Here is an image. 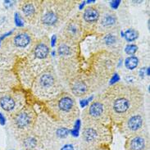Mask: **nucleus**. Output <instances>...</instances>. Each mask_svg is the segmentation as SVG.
I'll list each match as a JSON object with an SVG mask.
<instances>
[{
  "label": "nucleus",
  "mask_w": 150,
  "mask_h": 150,
  "mask_svg": "<svg viewBox=\"0 0 150 150\" xmlns=\"http://www.w3.org/2000/svg\"><path fill=\"white\" fill-rule=\"evenodd\" d=\"M41 5L42 1H23L20 5V9L26 21L35 23L39 17Z\"/></svg>",
  "instance_id": "obj_15"
},
{
  "label": "nucleus",
  "mask_w": 150,
  "mask_h": 150,
  "mask_svg": "<svg viewBox=\"0 0 150 150\" xmlns=\"http://www.w3.org/2000/svg\"><path fill=\"white\" fill-rule=\"evenodd\" d=\"M103 42L107 48H113L119 42L118 37L116 34L113 33H107L103 37Z\"/></svg>",
  "instance_id": "obj_19"
},
{
  "label": "nucleus",
  "mask_w": 150,
  "mask_h": 150,
  "mask_svg": "<svg viewBox=\"0 0 150 150\" xmlns=\"http://www.w3.org/2000/svg\"><path fill=\"white\" fill-rule=\"evenodd\" d=\"M83 34L84 30L82 27L81 14H77L67 22L61 36L72 42L78 43L82 39Z\"/></svg>",
  "instance_id": "obj_11"
},
{
  "label": "nucleus",
  "mask_w": 150,
  "mask_h": 150,
  "mask_svg": "<svg viewBox=\"0 0 150 150\" xmlns=\"http://www.w3.org/2000/svg\"><path fill=\"white\" fill-rule=\"evenodd\" d=\"M96 3L95 0H88V1H85V3L87 4H90V3Z\"/></svg>",
  "instance_id": "obj_35"
},
{
  "label": "nucleus",
  "mask_w": 150,
  "mask_h": 150,
  "mask_svg": "<svg viewBox=\"0 0 150 150\" xmlns=\"http://www.w3.org/2000/svg\"><path fill=\"white\" fill-rule=\"evenodd\" d=\"M109 131L107 126L99 123H84L82 139L89 145H97L108 139Z\"/></svg>",
  "instance_id": "obj_9"
},
{
  "label": "nucleus",
  "mask_w": 150,
  "mask_h": 150,
  "mask_svg": "<svg viewBox=\"0 0 150 150\" xmlns=\"http://www.w3.org/2000/svg\"><path fill=\"white\" fill-rule=\"evenodd\" d=\"M81 121L80 119H76L74 122V126L72 129L74 130H76V131H81Z\"/></svg>",
  "instance_id": "obj_29"
},
{
  "label": "nucleus",
  "mask_w": 150,
  "mask_h": 150,
  "mask_svg": "<svg viewBox=\"0 0 150 150\" xmlns=\"http://www.w3.org/2000/svg\"><path fill=\"white\" fill-rule=\"evenodd\" d=\"M147 148L146 138L135 134L131 135L127 141V149L128 150H145Z\"/></svg>",
  "instance_id": "obj_17"
},
{
  "label": "nucleus",
  "mask_w": 150,
  "mask_h": 150,
  "mask_svg": "<svg viewBox=\"0 0 150 150\" xmlns=\"http://www.w3.org/2000/svg\"><path fill=\"white\" fill-rule=\"evenodd\" d=\"M0 44H1V40H0Z\"/></svg>",
  "instance_id": "obj_36"
},
{
  "label": "nucleus",
  "mask_w": 150,
  "mask_h": 150,
  "mask_svg": "<svg viewBox=\"0 0 150 150\" xmlns=\"http://www.w3.org/2000/svg\"><path fill=\"white\" fill-rule=\"evenodd\" d=\"M93 100H94V96H93V95L89 96L88 99H82L80 101V104H81V107L84 108V107H85L89 106V103H91Z\"/></svg>",
  "instance_id": "obj_27"
},
{
  "label": "nucleus",
  "mask_w": 150,
  "mask_h": 150,
  "mask_svg": "<svg viewBox=\"0 0 150 150\" xmlns=\"http://www.w3.org/2000/svg\"><path fill=\"white\" fill-rule=\"evenodd\" d=\"M23 145L25 149H34L36 148L37 145V139L32 135H27L23 139Z\"/></svg>",
  "instance_id": "obj_20"
},
{
  "label": "nucleus",
  "mask_w": 150,
  "mask_h": 150,
  "mask_svg": "<svg viewBox=\"0 0 150 150\" xmlns=\"http://www.w3.org/2000/svg\"><path fill=\"white\" fill-rule=\"evenodd\" d=\"M139 37V32L135 30V29H127L125 32H123V38H125V39L127 42H133L135 40H136Z\"/></svg>",
  "instance_id": "obj_21"
},
{
  "label": "nucleus",
  "mask_w": 150,
  "mask_h": 150,
  "mask_svg": "<svg viewBox=\"0 0 150 150\" xmlns=\"http://www.w3.org/2000/svg\"><path fill=\"white\" fill-rule=\"evenodd\" d=\"M117 61V56L108 50H101L91 57L89 60V75L97 86L103 85L113 75Z\"/></svg>",
  "instance_id": "obj_4"
},
{
  "label": "nucleus",
  "mask_w": 150,
  "mask_h": 150,
  "mask_svg": "<svg viewBox=\"0 0 150 150\" xmlns=\"http://www.w3.org/2000/svg\"><path fill=\"white\" fill-rule=\"evenodd\" d=\"M82 119L84 123H99L107 126L112 121L110 115L104 103L100 96L94 101H92L89 106L83 112Z\"/></svg>",
  "instance_id": "obj_7"
},
{
  "label": "nucleus",
  "mask_w": 150,
  "mask_h": 150,
  "mask_svg": "<svg viewBox=\"0 0 150 150\" xmlns=\"http://www.w3.org/2000/svg\"><path fill=\"white\" fill-rule=\"evenodd\" d=\"M0 106L7 112H11L17 107V100L10 94H4L0 98Z\"/></svg>",
  "instance_id": "obj_18"
},
{
  "label": "nucleus",
  "mask_w": 150,
  "mask_h": 150,
  "mask_svg": "<svg viewBox=\"0 0 150 150\" xmlns=\"http://www.w3.org/2000/svg\"><path fill=\"white\" fill-rule=\"evenodd\" d=\"M138 51V46L135 44H127L125 48V52L128 55H134Z\"/></svg>",
  "instance_id": "obj_24"
},
{
  "label": "nucleus",
  "mask_w": 150,
  "mask_h": 150,
  "mask_svg": "<svg viewBox=\"0 0 150 150\" xmlns=\"http://www.w3.org/2000/svg\"><path fill=\"white\" fill-rule=\"evenodd\" d=\"M60 150H75V148H74V145L73 144H65Z\"/></svg>",
  "instance_id": "obj_32"
},
{
  "label": "nucleus",
  "mask_w": 150,
  "mask_h": 150,
  "mask_svg": "<svg viewBox=\"0 0 150 150\" xmlns=\"http://www.w3.org/2000/svg\"><path fill=\"white\" fill-rule=\"evenodd\" d=\"M112 121L121 123L129 116L139 111L144 103V94L136 86L117 83L110 85L100 96Z\"/></svg>",
  "instance_id": "obj_1"
},
{
  "label": "nucleus",
  "mask_w": 150,
  "mask_h": 150,
  "mask_svg": "<svg viewBox=\"0 0 150 150\" xmlns=\"http://www.w3.org/2000/svg\"><path fill=\"white\" fill-rule=\"evenodd\" d=\"M13 44L17 49H32L35 44L33 35L28 31H22L16 34L13 38Z\"/></svg>",
  "instance_id": "obj_16"
},
{
  "label": "nucleus",
  "mask_w": 150,
  "mask_h": 150,
  "mask_svg": "<svg viewBox=\"0 0 150 150\" xmlns=\"http://www.w3.org/2000/svg\"><path fill=\"white\" fill-rule=\"evenodd\" d=\"M36 118L37 115L33 107L25 106L14 114L13 117V126L17 131L24 133L31 131L35 124Z\"/></svg>",
  "instance_id": "obj_10"
},
{
  "label": "nucleus",
  "mask_w": 150,
  "mask_h": 150,
  "mask_svg": "<svg viewBox=\"0 0 150 150\" xmlns=\"http://www.w3.org/2000/svg\"><path fill=\"white\" fill-rule=\"evenodd\" d=\"M33 94L39 99L49 101L62 93V85L56 74V71L51 65L34 79L31 84Z\"/></svg>",
  "instance_id": "obj_5"
},
{
  "label": "nucleus",
  "mask_w": 150,
  "mask_h": 150,
  "mask_svg": "<svg viewBox=\"0 0 150 150\" xmlns=\"http://www.w3.org/2000/svg\"><path fill=\"white\" fill-rule=\"evenodd\" d=\"M57 37L56 35H53L52 37H51V39H50V46L52 48H54L57 45Z\"/></svg>",
  "instance_id": "obj_30"
},
{
  "label": "nucleus",
  "mask_w": 150,
  "mask_h": 150,
  "mask_svg": "<svg viewBox=\"0 0 150 150\" xmlns=\"http://www.w3.org/2000/svg\"><path fill=\"white\" fill-rule=\"evenodd\" d=\"M14 20H15V24L17 27H23L24 26V21L21 19V17L20 16L18 13H15Z\"/></svg>",
  "instance_id": "obj_25"
},
{
  "label": "nucleus",
  "mask_w": 150,
  "mask_h": 150,
  "mask_svg": "<svg viewBox=\"0 0 150 150\" xmlns=\"http://www.w3.org/2000/svg\"><path fill=\"white\" fill-rule=\"evenodd\" d=\"M144 113L138 111L134 114L129 116L124 121H122L121 129L122 131L127 135H135L144 126Z\"/></svg>",
  "instance_id": "obj_14"
},
{
  "label": "nucleus",
  "mask_w": 150,
  "mask_h": 150,
  "mask_svg": "<svg viewBox=\"0 0 150 150\" xmlns=\"http://www.w3.org/2000/svg\"><path fill=\"white\" fill-rule=\"evenodd\" d=\"M101 8L99 5H91L84 9L81 14L82 27L84 32H94L96 31Z\"/></svg>",
  "instance_id": "obj_12"
},
{
  "label": "nucleus",
  "mask_w": 150,
  "mask_h": 150,
  "mask_svg": "<svg viewBox=\"0 0 150 150\" xmlns=\"http://www.w3.org/2000/svg\"><path fill=\"white\" fill-rule=\"evenodd\" d=\"M139 65V58L136 56L128 57L125 60V67L129 70H134Z\"/></svg>",
  "instance_id": "obj_22"
},
{
  "label": "nucleus",
  "mask_w": 150,
  "mask_h": 150,
  "mask_svg": "<svg viewBox=\"0 0 150 150\" xmlns=\"http://www.w3.org/2000/svg\"><path fill=\"white\" fill-rule=\"evenodd\" d=\"M120 81V75H118V73L115 72L113 73V75L111 76V78L109 79V85H116Z\"/></svg>",
  "instance_id": "obj_26"
},
{
  "label": "nucleus",
  "mask_w": 150,
  "mask_h": 150,
  "mask_svg": "<svg viewBox=\"0 0 150 150\" xmlns=\"http://www.w3.org/2000/svg\"><path fill=\"white\" fill-rule=\"evenodd\" d=\"M70 130L65 127H60L56 131V135L59 139H65L69 135Z\"/></svg>",
  "instance_id": "obj_23"
},
{
  "label": "nucleus",
  "mask_w": 150,
  "mask_h": 150,
  "mask_svg": "<svg viewBox=\"0 0 150 150\" xmlns=\"http://www.w3.org/2000/svg\"><path fill=\"white\" fill-rule=\"evenodd\" d=\"M125 81L128 83V85H131V83L132 82H134L135 81V76H133L131 74H130V75H127L125 77Z\"/></svg>",
  "instance_id": "obj_31"
},
{
  "label": "nucleus",
  "mask_w": 150,
  "mask_h": 150,
  "mask_svg": "<svg viewBox=\"0 0 150 150\" xmlns=\"http://www.w3.org/2000/svg\"><path fill=\"white\" fill-rule=\"evenodd\" d=\"M85 4H86V3H85V1H83L79 5V9H80V10H82V9L84 8V7H85Z\"/></svg>",
  "instance_id": "obj_34"
},
{
  "label": "nucleus",
  "mask_w": 150,
  "mask_h": 150,
  "mask_svg": "<svg viewBox=\"0 0 150 150\" xmlns=\"http://www.w3.org/2000/svg\"><path fill=\"white\" fill-rule=\"evenodd\" d=\"M56 54L58 57V71L61 76L66 81L76 74L78 66L77 43L72 42L65 38H59L57 43Z\"/></svg>",
  "instance_id": "obj_3"
},
{
  "label": "nucleus",
  "mask_w": 150,
  "mask_h": 150,
  "mask_svg": "<svg viewBox=\"0 0 150 150\" xmlns=\"http://www.w3.org/2000/svg\"><path fill=\"white\" fill-rule=\"evenodd\" d=\"M5 124H6V118L2 113H0V125H4Z\"/></svg>",
  "instance_id": "obj_33"
},
{
  "label": "nucleus",
  "mask_w": 150,
  "mask_h": 150,
  "mask_svg": "<svg viewBox=\"0 0 150 150\" xmlns=\"http://www.w3.org/2000/svg\"><path fill=\"white\" fill-rule=\"evenodd\" d=\"M121 1V0H114V1H111L110 2V7L113 10H116L118 8V7L120 6Z\"/></svg>",
  "instance_id": "obj_28"
},
{
  "label": "nucleus",
  "mask_w": 150,
  "mask_h": 150,
  "mask_svg": "<svg viewBox=\"0 0 150 150\" xmlns=\"http://www.w3.org/2000/svg\"><path fill=\"white\" fill-rule=\"evenodd\" d=\"M71 93L75 97H85L97 87L93 78L88 73H76L68 81Z\"/></svg>",
  "instance_id": "obj_8"
},
{
  "label": "nucleus",
  "mask_w": 150,
  "mask_h": 150,
  "mask_svg": "<svg viewBox=\"0 0 150 150\" xmlns=\"http://www.w3.org/2000/svg\"><path fill=\"white\" fill-rule=\"evenodd\" d=\"M46 106L56 120L71 124L79 117L80 111L74 97L68 93H61L53 99L46 102Z\"/></svg>",
  "instance_id": "obj_6"
},
{
  "label": "nucleus",
  "mask_w": 150,
  "mask_h": 150,
  "mask_svg": "<svg viewBox=\"0 0 150 150\" xmlns=\"http://www.w3.org/2000/svg\"><path fill=\"white\" fill-rule=\"evenodd\" d=\"M76 4L73 1H45L42 2L39 17L40 25L44 28L57 27L67 18Z\"/></svg>",
  "instance_id": "obj_2"
},
{
  "label": "nucleus",
  "mask_w": 150,
  "mask_h": 150,
  "mask_svg": "<svg viewBox=\"0 0 150 150\" xmlns=\"http://www.w3.org/2000/svg\"><path fill=\"white\" fill-rule=\"evenodd\" d=\"M118 24L117 17L116 13L110 9H102L100 11V16L96 31L99 33H111L114 31Z\"/></svg>",
  "instance_id": "obj_13"
}]
</instances>
